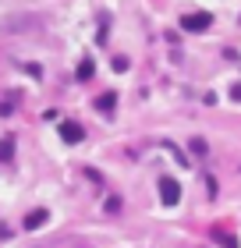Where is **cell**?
<instances>
[{"label": "cell", "mask_w": 241, "mask_h": 248, "mask_svg": "<svg viewBox=\"0 0 241 248\" xmlns=\"http://www.w3.org/2000/svg\"><path fill=\"white\" fill-rule=\"evenodd\" d=\"M160 195H163V202H167V206H174V202L181 199V188H177V181H174V177H163V181H160Z\"/></svg>", "instance_id": "1"}, {"label": "cell", "mask_w": 241, "mask_h": 248, "mask_svg": "<svg viewBox=\"0 0 241 248\" xmlns=\"http://www.w3.org/2000/svg\"><path fill=\"white\" fill-rule=\"evenodd\" d=\"M181 29H188V32L209 29V15H188V18H181Z\"/></svg>", "instance_id": "2"}, {"label": "cell", "mask_w": 241, "mask_h": 248, "mask_svg": "<svg viewBox=\"0 0 241 248\" xmlns=\"http://www.w3.org/2000/svg\"><path fill=\"white\" fill-rule=\"evenodd\" d=\"M61 135H64V139H67V142H82V128H78V124H75V121H67V124H64V128H61Z\"/></svg>", "instance_id": "3"}, {"label": "cell", "mask_w": 241, "mask_h": 248, "mask_svg": "<svg viewBox=\"0 0 241 248\" xmlns=\"http://www.w3.org/2000/svg\"><path fill=\"white\" fill-rule=\"evenodd\" d=\"M43 220H47V213H43V209H36V213H29V220H25V227L32 231V227H39V223Z\"/></svg>", "instance_id": "4"}, {"label": "cell", "mask_w": 241, "mask_h": 248, "mask_svg": "<svg viewBox=\"0 0 241 248\" xmlns=\"http://www.w3.org/2000/svg\"><path fill=\"white\" fill-rule=\"evenodd\" d=\"M11 149H15V142H11V139L0 142V160H7V153H11Z\"/></svg>", "instance_id": "5"}, {"label": "cell", "mask_w": 241, "mask_h": 248, "mask_svg": "<svg viewBox=\"0 0 241 248\" xmlns=\"http://www.w3.org/2000/svg\"><path fill=\"white\" fill-rule=\"evenodd\" d=\"M113 107V93H107V96H99V110H110Z\"/></svg>", "instance_id": "6"}, {"label": "cell", "mask_w": 241, "mask_h": 248, "mask_svg": "<svg viewBox=\"0 0 241 248\" xmlns=\"http://www.w3.org/2000/svg\"><path fill=\"white\" fill-rule=\"evenodd\" d=\"M89 75H93V64H89V61H85L82 67H78V78H89Z\"/></svg>", "instance_id": "7"}]
</instances>
